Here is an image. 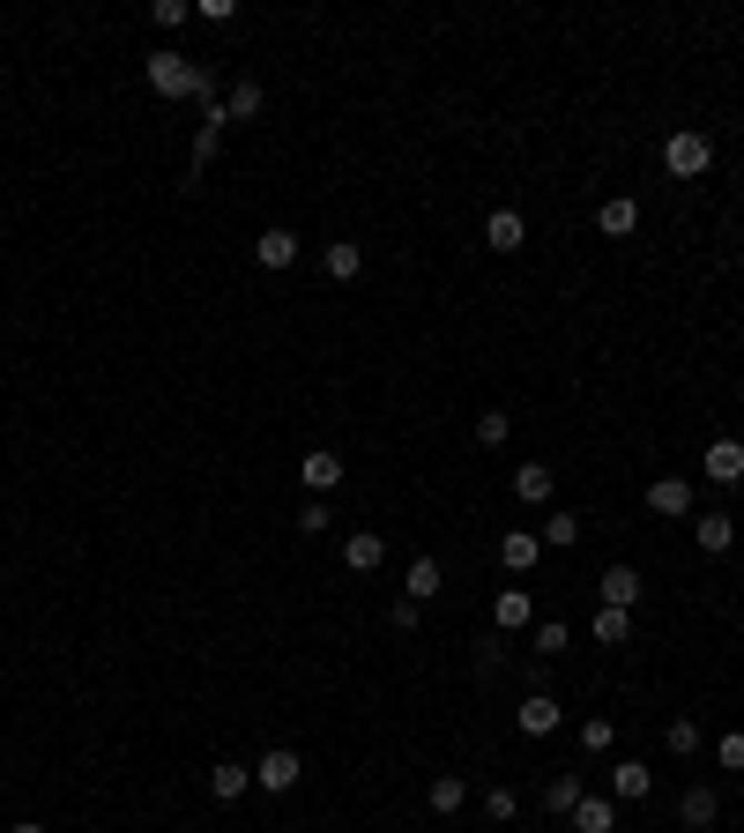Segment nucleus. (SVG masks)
<instances>
[{
    "label": "nucleus",
    "mask_w": 744,
    "mask_h": 833,
    "mask_svg": "<svg viewBox=\"0 0 744 833\" xmlns=\"http://www.w3.org/2000/svg\"><path fill=\"white\" fill-rule=\"evenodd\" d=\"M380 559H388V536H372V529L343 543V565H350V573H380Z\"/></svg>",
    "instance_id": "obj_19"
},
{
    "label": "nucleus",
    "mask_w": 744,
    "mask_h": 833,
    "mask_svg": "<svg viewBox=\"0 0 744 833\" xmlns=\"http://www.w3.org/2000/svg\"><path fill=\"white\" fill-rule=\"evenodd\" d=\"M298 476H305V491L321 499V491H335V484H343V454H328V446H313V454L298 462Z\"/></svg>",
    "instance_id": "obj_8"
},
{
    "label": "nucleus",
    "mask_w": 744,
    "mask_h": 833,
    "mask_svg": "<svg viewBox=\"0 0 744 833\" xmlns=\"http://www.w3.org/2000/svg\"><path fill=\"white\" fill-rule=\"evenodd\" d=\"M559 722H566V707H559L551 692H529V700L514 707V730H521V736H551Z\"/></svg>",
    "instance_id": "obj_5"
},
{
    "label": "nucleus",
    "mask_w": 744,
    "mask_h": 833,
    "mask_svg": "<svg viewBox=\"0 0 744 833\" xmlns=\"http://www.w3.org/2000/svg\"><path fill=\"white\" fill-rule=\"evenodd\" d=\"M707 164H715V142L693 134V127H677V134L663 142V172L670 179H707Z\"/></svg>",
    "instance_id": "obj_2"
},
{
    "label": "nucleus",
    "mask_w": 744,
    "mask_h": 833,
    "mask_svg": "<svg viewBox=\"0 0 744 833\" xmlns=\"http://www.w3.org/2000/svg\"><path fill=\"white\" fill-rule=\"evenodd\" d=\"M261 82H253V74H239V82H231V90H223V112H231V120H261Z\"/></svg>",
    "instance_id": "obj_20"
},
{
    "label": "nucleus",
    "mask_w": 744,
    "mask_h": 833,
    "mask_svg": "<svg viewBox=\"0 0 744 833\" xmlns=\"http://www.w3.org/2000/svg\"><path fill=\"white\" fill-rule=\"evenodd\" d=\"M566 625H559V618H544V625H536V655H566Z\"/></svg>",
    "instance_id": "obj_32"
},
{
    "label": "nucleus",
    "mask_w": 744,
    "mask_h": 833,
    "mask_svg": "<svg viewBox=\"0 0 744 833\" xmlns=\"http://www.w3.org/2000/svg\"><path fill=\"white\" fill-rule=\"evenodd\" d=\"M647 514L685 521L693 514V484H685V476H655V484H647Z\"/></svg>",
    "instance_id": "obj_6"
},
{
    "label": "nucleus",
    "mask_w": 744,
    "mask_h": 833,
    "mask_svg": "<svg viewBox=\"0 0 744 833\" xmlns=\"http://www.w3.org/2000/svg\"><path fill=\"white\" fill-rule=\"evenodd\" d=\"M484 811H492V826H506V819L521 811V796L514 789H484Z\"/></svg>",
    "instance_id": "obj_33"
},
{
    "label": "nucleus",
    "mask_w": 744,
    "mask_h": 833,
    "mask_svg": "<svg viewBox=\"0 0 744 833\" xmlns=\"http://www.w3.org/2000/svg\"><path fill=\"white\" fill-rule=\"evenodd\" d=\"M506 432H514V416H499V410L476 416V446H506Z\"/></svg>",
    "instance_id": "obj_30"
},
{
    "label": "nucleus",
    "mask_w": 744,
    "mask_h": 833,
    "mask_svg": "<svg viewBox=\"0 0 744 833\" xmlns=\"http://www.w3.org/2000/svg\"><path fill=\"white\" fill-rule=\"evenodd\" d=\"M149 90L157 98H194V104H209L217 98V82H209V68L201 60H187V52H149Z\"/></svg>",
    "instance_id": "obj_1"
},
{
    "label": "nucleus",
    "mask_w": 744,
    "mask_h": 833,
    "mask_svg": "<svg viewBox=\"0 0 744 833\" xmlns=\"http://www.w3.org/2000/svg\"><path fill=\"white\" fill-rule=\"evenodd\" d=\"M514 499L544 506V499H551V469H544V462H521V469H514Z\"/></svg>",
    "instance_id": "obj_24"
},
{
    "label": "nucleus",
    "mask_w": 744,
    "mask_h": 833,
    "mask_svg": "<svg viewBox=\"0 0 744 833\" xmlns=\"http://www.w3.org/2000/svg\"><path fill=\"white\" fill-rule=\"evenodd\" d=\"M253 261H261V269H291L298 261V231H283V223L261 231V239H253Z\"/></svg>",
    "instance_id": "obj_13"
},
{
    "label": "nucleus",
    "mask_w": 744,
    "mask_h": 833,
    "mask_svg": "<svg viewBox=\"0 0 744 833\" xmlns=\"http://www.w3.org/2000/svg\"><path fill=\"white\" fill-rule=\"evenodd\" d=\"M298 774H305V760H298L291 744H275V752H261V766H253V789H269V796H291Z\"/></svg>",
    "instance_id": "obj_3"
},
{
    "label": "nucleus",
    "mask_w": 744,
    "mask_h": 833,
    "mask_svg": "<svg viewBox=\"0 0 744 833\" xmlns=\"http://www.w3.org/2000/svg\"><path fill=\"white\" fill-rule=\"evenodd\" d=\"M693 543L707 551V559H722V551L737 543V529H730V514H700V521H693Z\"/></svg>",
    "instance_id": "obj_18"
},
{
    "label": "nucleus",
    "mask_w": 744,
    "mask_h": 833,
    "mask_svg": "<svg viewBox=\"0 0 744 833\" xmlns=\"http://www.w3.org/2000/svg\"><path fill=\"white\" fill-rule=\"evenodd\" d=\"M603 603H611V611H633V603H641V565H603Z\"/></svg>",
    "instance_id": "obj_11"
},
{
    "label": "nucleus",
    "mask_w": 744,
    "mask_h": 833,
    "mask_svg": "<svg viewBox=\"0 0 744 833\" xmlns=\"http://www.w3.org/2000/svg\"><path fill=\"white\" fill-rule=\"evenodd\" d=\"M700 469H707V484H744V440H707V454H700Z\"/></svg>",
    "instance_id": "obj_4"
},
{
    "label": "nucleus",
    "mask_w": 744,
    "mask_h": 833,
    "mask_svg": "<svg viewBox=\"0 0 744 833\" xmlns=\"http://www.w3.org/2000/svg\"><path fill=\"white\" fill-rule=\"evenodd\" d=\"M298 536H328V506H321V499H305V514H298Z\"/></svg>",
    "instance_id": "obj_34"
},
{
    "label": "nucleus",
    "mask_w": 744,
    "mask_h": 833,
    "mask_svg": "<svg viewBox=\"0 0 744 833\" xmlns=\"http://www.w3.org/2000/svg\"><path fill=\"white\" fill-rule=\"evenodd\" d=\"M715 760H722V774H744V730H722L715 736Z\"/></svg>",
    "instance_id": "obj_29"
},
{
    "label": "nucleus",
    "mask_w": 744,
    "mask_h": 833,
    "mask_svg": "<svg viewBox=\"0 0 744 833\" xmlns=\"http://www.w3.org/2000/svg\"><path fill=\"white\" fill-rule=\"evenodd\" d=\"M611 744H619V722H611V714H589V722H581V752H611Z\"/></svg>",
    "instance_id": "obj_27"
},
{
    "label": "nucleus",
    "mask_w": 744,
    "mask_h": 833,
    "mask_svg": "<svg viewBox=\"0 0 744 833\" xmlns=\"http://www.w3.org/2000/svg\"><path fill=\"white\" fill-rule=\"evenodd\" d=\"M16 833H46V826H16Z\"/></svg>",
    "instance_id": "obj_36"
},
{
    "label": "nucleus",
    "mask_w": 744,
    "mask_h": 833,
    "mask_svg": "<svg viewBox=\"0 0 744 833\" xmlns=\"http://www.w3.org/2000/svg\"><path fill=\"white\" fill-rule=\"evenodd\" d=\"M595 231H603V239H633V231H641V201L611 194L603 209H595Z\"/></svg>",
    "instance_id": "obj_7"
},
{
    "label": "nucleus",
    "mask_w": 744,
    "mask_h": 833,
    "mask_svg": "<svg viewBox=\"0 0 744 833\" xmlns=\"http://www.w3.org/2000/svg\"><path fill=\"white\" fill-rule=\"evenodd\" d=\"M536 559H544V536H529V529H506V536H499V565H506V573H529Z\"/></svg>",
    "instance_id": "obj_9"
},
{
    "label": "nucleus",
    "mask_w": 744,
    "mask_h": 833,
    "mask_svg": "<svg viewBox=\"0 0 744 833\" xmlns=\"http://www.w3.org/2000/svg\"><path fill=\"white\" fill-rule=\"evenodd\" d=\"M647 789H655V774H647L641 760H619V766H611V796H619V804H641Z\"/></svg>",
    "instance_id": "obj_15"
},
{
    "label": "nucleus",
    "mask_w": 744,
    "mask_h": 833,
    "mask_svg": "<svg viewBox=\"0 0 744 833\" xmlns=\"http://www.w3.org/2000/svg\"><path fill=\"white\" fill-rule=\"evenodd\" d=\"M573 826L581 833H619V796H581V804H573Z\"/></svg>",
    "instance_id": "obj_14"
},
{
    "label": "nucleus",
    "mask_w": 744,
    "mask_h": 833,
    "mask_svg": "<svg viewBox=\"0 0 744 833\" xmlns=\"http://www.w3.org/2000/svg\"><path fill=\"white\" fill-rule=\"evenodd\" d=\"M544 543H551V551H573V543H581V514H566V506H559V514H551V529H544Z\"/></svg>",
    "instance_id": "obj_28"
},
{
    "label": "nucleus",
    "mask_w": 744,
    "mask_h": 833,
    "mask_svg": "<svg viewBox=\"0 0 744 833\" xmlns=\"http://www.w3.org/2000/svg\"><path fill=\"white\" fill-rule=\"evenodd\" d=\"M247 789H253V766H239V760H217V766H209V796H217V804H239Z\"/></svg>",
    "instance_id": "obj_10"
},
{
    "label": "nucleus",
    "mask_w": 744,
    "mask_h": 833,
    "mask_svg": "<svg viewBox=\"0 0 744 833\" xmlns=\"http://www.w3.org/2000/svg\"><path fill=\"white\" fill-rule=\"evenodd\" d=\"M321 261H328V275H335V283H350V275L365 269V245H358V239H335Z\"/></svg>",
    "instance_id": "obj_23"
},
{
    "label": "nucleus",
    "mask_w": 744,
    "mask_h": 833,
    "mask_svg": "<svg viewBox=\"0 0 744 833\" xmlns=\"http://www.w3.org/2000/svg\"><path fill=\"white\" fill-rule=\"evenodd\" d=\"M670 752H677V760H693V752H700V722L677 714V722H670Z\"/></svg>",
    "instance_id": "obj_31"
},
{
    "label": "nucleus",
    "mask_w": 744,
    "mask_h": 833,
    "mask_svg": "<svg viewBox=\"0 0 744 833\" xmlns=\"http://www.w3.org/2000/svg\"><path fill=\"white\" fill-rule=\"evenodd\" d=\"M462 804H470V782L462 774H432V819H454Z\"/></svg>",
    "instance_id": "obj_21"
},
{
    "label": "nucleus",
    "mask_w": 744,
    "mask_h": 833,
    "mask_svg": "<svg viewBox=\"0 0 744 833\" xmlns=\"http://www.w3.org/2000/svg\"><path fill=\"white\" fill-rule=\"evenodd\" d=\"M492 618H499V633H521V625L536 618V603H529V589H506V595L492 603Z\"/></svg>",
    "instance_id": "obj_22"
},
{
    "label": "nucleus",
    "mask_w": 744,
    "mask_h": 833,
    "mask_svg": "<svg viewBox=\"0 0 744 833\" xmlns=\"http://www.w3.org/2000/svg\"><path fill=\"white\" fill-rule=\"evenodd\" d=\"M440 559H410V573H402V595H410V603H432V595H440Z\"/></svg>",
    "instance_id": "obj_16"
},
{
    "label": "nucleus",
    "mask_w": 744,
    "mask_h": 833,
    "mask_svg": "<svg viewBox=\"0 0 744 833\" xmlns=\"http://www.w3.org/2000/svg\"><path fill=\"white\" fill-rule=\"evenodd\" d=\"M595 640H603V648H625V640H633V611H611V603H603V611H595V625H589Z\"/></svg>",
    "instance_id": "obj_25"
},
{
    "label": "nucleus",
    "mask_w": 744,
    "mask_h": 833,
    "mask_svg": "<svg viewBox=\"0 0 744 833\" xmlns=\"http://www.w3.org/2000/svg\"><path fill=\"white\" fill-rule=\"evenodd\" d=\"M484 239H492V253H521V245H529V223H521L514 209H492V217H484Z\"/></svg>",
    "instance_id": "obj_12"
},
{
    "label": "nucleus",
    "mask_w": 744,
    "mask_h": 833,
    "mask_svg": "<svg viewBox=\"0 0 744 833\" xmlns=\"http://www.w3.org/2000/svg\"><path fill=\"white\" fill-rule=\"evenodd\" d=\"M573 804H581V774H551L544 811H551V819H573Z\"/></svg>",
    "instance_id": "obj_26"
},
{
    "label": "nucleus",
    "mask_w": 744,
    "mask_h": 833,
    "mask_svg": "<svg viewBox=\"0 0 744 833\" xmlns=\"http://www.w3.org/2000/svg\"><path fill=\"white\" fill-rule=\"evenodd\" d=\"M677 819H685L693 833H707V826L722 819V796H715V789H685V804H677Z\"/></svg>",
    "instance_id": "obj_17"
},
{
    "label": "nucleus",
    "mask_w": 744,
    "mask_h": 833,
    "mask_svg": "<svg viewBox=\"0 0 744 833\" xmlns=\"http://www.w3.org/2000/svg\"><path fill=\"white\" fill-rule=\"evenodd\" d=\"M418 611H424V603H410V595H402L395 611H388V625H395V633H410V625H418Z\"/></svg>",
    "instance_id": "obj_35"
}]
</instances>
